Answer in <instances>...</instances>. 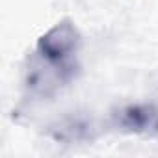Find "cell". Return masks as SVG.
Instances as JSON below:
<instances>
[{
	"mask_svg": "<svg viewBox=\"0 0 158 158\" xmlns=\"http://www.w3.org/2000/svg\"><path fill=\"white\" fill-rule=\"evenodd\" d=\"M112 127L134 138H154L158 136V104L151 101H128L117 104L110 112Z\"/></svg>",
	"mask_w": 158,
	"mask_h": 158,
	"instance_id": "3957f363",
	"label": "cell"
},
{
	"mask_svg": "<svg viewBox=\"0 0 158 158\" xmlns=\"http://www.w3.org/2000/svg\"><path fill=\"white\" fill-rule=\"evenodd\" d=\"M34 52L58 65H80L82 34L71 19H61L37 37Z\"/></svg>",
	"mask_w": 158,
	"mask_h": 158,
	"instance_id": "7a4b0ae2",
	"label": "cell"
},
{
	"mask_svg": "<svg viewBox=\"0 0 158 158\" xmlns=\"http://www.w3.org/2000/svg\"><path fill=\"white\" fill-rule=\"evenodd\" d=\"M93 132H95V127L91 119L84 115H67L48 127L50 138L65 145H78V143L91 141Z\"/></svg>",
	"mask_w": 158,
	"mask_h": 158,
	"instance_id": "277c9868",
	"label": "cell"
},
{
	"mask_svg": "<svg viewBox=\"0 0 158 158\" xmlns=\"http://www.w3.org/2000/svg\"><path fill=\"white\" fill-rule=\"evenodd\" d=\"M78 73L80 65H58L32 50L23 69V86L34 99H54L76 80Z\"/></svg>",
	"mask_w": 158,
	"mask_h": 158,
	"instance_id": "6da1fadb",
	"label": "cell"
}]
</instances>
